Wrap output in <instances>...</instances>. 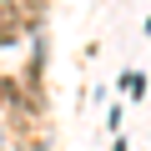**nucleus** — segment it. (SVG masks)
<instances>
[{"instance_id": "obj_1", "label": "nucleus", "mask_w": 151, "mask_h": 151, "mask_svg": "<svg viewBox=\"0 0 151 151\" xmlns=\"http://www.w3.org/2000/svg\"><path fill=\"white\" fill-rule=\"evenodd\" d=\"M121 81H126V91H131V96H146V76H136V70H126Z\"/></svg>"}]
</instances>
